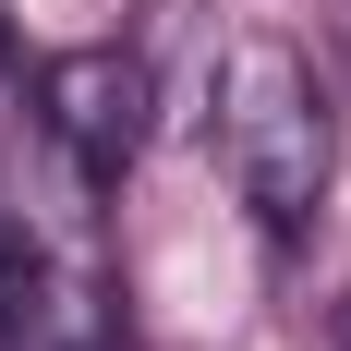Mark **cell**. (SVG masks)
<instances>
[{
    "mask_svg": "<svg viewBox=\"0 0 351 351\" xmlns=\"http://www.w3.org/2000/svg\"><path fill=\"white\" fill-rule=\"evenodd\" d=\"M206 145H218V170H230V194H243V218L279 254L327 218L339 109H327L315 61H303L291 36H230V61H218V85H206Z\"/></svg>",
    "mask_w": 351,
    "mask_h": 351,
    "instance_id": "7a4b0ae2",
    "label": "cell"
},
{
    "mask_svg": "<svg viewBox=\"0 0 351 351\" xmlns=\"http://www.w3.org/2000/svg\"><path fill=\"white\" fill-rule=\"evenodd\" d=\"M36 97H49V134L73 145V170L97 194H121V170L145 158V109H158L145 61L134 49H61V61H36Z\"/></svg>",
    "mask_w": 351,
    "mask_h": 351,
    "instance_id": "3957f363",
    "label": "cell"
},
{
    "mask_svg": "<svg viewBox=\"0 0 351 351\" xmlns=\"http://www.w3.org/2000/svg\"><path fill=\"white\" fill-rule=\"evenodd\" d=\"M0 351H121L97 182L49 134V97H36L12 12H0Z\"/></svg>",
    "mask_w": 351,
    "mask_h": 351,
    "instance_id": "6da1fadb",
    "label": "cell"
},
{
    "mask_svg": "<svg viewBox=\"0 0 351 351\" xmlns=\"http://www.w3.org/2000/svg\"><path fill=\"white\" fill-rule=\"evenodd\" d=\"M327 36H339V61H351V0H339V12H327Z\"/></svg>",
    "mask_w": 351,
    "mask_h": 351,
    "instance_id": "277c9868",
    "label": "cell"
},
{
    "mask_svg": "<svg viewBox=\"0 0 351 351\" xmlns=\"http://www.w3.org/2000/svg\"><path fill=\"white\" fill-rule=\"evenodd\" d=\"M339 351H351V303H339Z\"/></svg>",
    "mask_w": 351,
    "mask_h": 351,
    "instance_id": "5b68a950",
    "label": "cell"
}]
</instances>
